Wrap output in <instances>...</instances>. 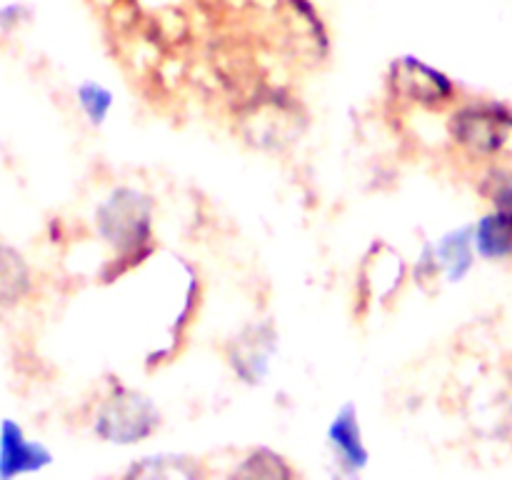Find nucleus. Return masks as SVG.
I'll use <instances>...</instances> for the list:
<instances>
[{"instance_id": "nucleus-6", "label": "nucleus", "mask_w": 512, "mask_h": 480, "mask_svg": "<svg viewBox=\"0 0 512 480\" xmlns=\"http://www.w3.org/2000/svg\"><path fill=\"white\" fill-rule=\"evenodd\" d=\"M433 260L438 270L448 275L450 283H458L473 268L475 245H473V228H458L450 230L448 235L438 240L433 250Z\"/></svg>"}, {"instance_id": "nucleus-2", "label": "nucleus", "mask_w": 512, "mask_h": 480, "mask_svg": "<svg viewBox=\"0 0 512 480\" xmlns=\"http://www.w3.org/2000/svg\"><path fill=\"white\" fill-rule=\"evenodd\" d=\"M53 455L38 440L25 438L23 428L15 420H3L0 425V475L13 478L20 473H33L50 465Z\"/></svg>"}, {"instance_id": "nucleus-8", "label": "nucleus", "mask_w": 512, "mask_h": 480, "mask_svg": "<svg viewBox=\"0 0 512 480\" xmlns=\"http://www.w3.org/2000/svg\"><path fill=\"white\" fill-rule=\"evenodd\" d=\"M78 103L83 108V113L88 115V120L93 125L105 123V118L113 110V93H110L105 85L95 83V80H88L78 88Z\"/></svg>"}, {"instance_id": "nucleus-4", "label": "nucleus", "mask_w": 512, "mask_h": 480, "mask_svg": "<svg viewBox=\"0 0 512 480\" xmlns=\"http://www.w3.org/2000/svg\"><path fill=\"white\" fill-rule=\"evenodd\" d=\"M400 85H405V90L410 93V98L418 100V103H430V105H440L445 100L453 98V83L445 73L440 70L430 68L425 65L423 60L418 58H405L400 63Z\"/></svg>"}, {"instance_id": "nucleus-7", "label": "nucleus", "mask_w": 512, "mask_h": 480, "mask_svg": "<svg viewBox=\"0 0 512 480\" xmlns=\"http://www.w3.org/2000/svg\"><path fill=\"white\" fill-rule=\"evenodd\" d=\"M30 270L23 255L0 243V308H13L28 295Z\"/></svg>"}, {"instance_id": "nucleus-5", "label": "nucleus", "mask_w": 512, "mask_h": 480, "mask_svg": "<svg viewBox=\"0 0 512 480\" xmlns=\"http://www.w3.org/2000/svg\"><path fill=\"white\" fill-rule=\"evenodd\" d=\"M475 255L483 260H505L512 255V213L495 208L473 225Z\"/></svg>"}, {"instance_id": "nucleus-1", "label": "nucleus", "mask_w": 512, "mask_h": 480, "mask_svg": "<svg viewBox=\"0 0 512 480\" xmlns=\"http://www.w3.org/2000/svg\"><path fill=\"white\" fill-rule=\"evenodd\" d=\"M455 140L475 155L512 153V113L500 103L463 108L453 115Z\"/></svg>"}, {"instance_id": "nucleus-3", "label": "nucleus", "mask_w": 512, "mask_h": 480, "mask_svg": "<svg viewBox=\"0 0 512 480\" xmlns=\"http://www.w3.org/2000/svg\"><path fill=\"white\" fill-rule=\"evenodd\" d=\"M328 445L333 448L335 460H340V465H345L350 473H360L368 465L370 453L365 448L363 428H360L358 410L353 403L343 405L330 423Z\"/></svg>"}, {"instance_id": "nucleus-9", "label": "nucleus", "mask_w": 512, "mask_h": 480, "mask_svg": "<svg viewBox=\"0 0 512 480\" xmlns=\"http://www.w3.org/2000/svg\"><path fill=\"white\" fill-rule=\"evenodd\" d=\"M490 198H493L495 208L512 213V175L495 173L490 180Z\"/></svg>"}]
</instances>
